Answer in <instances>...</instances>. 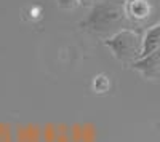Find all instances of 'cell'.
<instances>
[{"instance_id": "ba28073f", "label": "cell", "mask_w": 160, "mask_h": 142, "mask_svg": "<svg viewBox=\"0 0 160 142\" xmlns=\"http://www.w3.org/2000/svg\"><path fill=\"white\" fill-rule=\"evenodd\" d=\"M78 2L83 7H93V0H78Z\"/></svg>"}, {"instance_id": "277c9868", "label": "cell", "mask_w": 160, "mask_h": 142, "mask_svg": "<svg viewBox=\"0 0 160 142\" xmlns=\"http://www.w3.org/2000/svg\"><path fill=\"white\" fill-rule=\"evenodd\" d=\"M152 7L149 0H125L127 18L133 21H144L151 16Z\"/></svg>"}, {"instance_id": "5b68a950", "label": "cell", "mask_w": 160, "mask_h": 142, "mask_svg": "<svg viewBox=\"0 0 160 142\" xmlns=\"http://www.w3.org/2000/svg\"><path fill=\"white\" fill-rule=\"evenodd\" d=\"M160 50V24L152 26L151 29H148V32L142 37V53L141 58H146L152 54L154 51Z\"/></svg>"}, {"instance_id": "8992f818", "label": "cell", "mask_w": 160, "mask_h": 142, "mask_svg": "<svg viewBox=\"0 0 160 142\" xmlns=\"http://www.w3.org/2000/svg\"><path fill=\"white\" fill-rule=\"evenodd\" d=\"M109 88H111V80H109L108 75L99 73V75H96L95 78H93V89H95L96 93H101V94L108 93Z\"/></svg>"}, {"instance_id": "7a4b0ae2", "label": "cell", "mask_w": 160, "mask_h": 142, "mask_svg": "<svg viewBox=\"0 0 160 142\" xmlns=\"http://www.w3.org/2000/svg\"><path fill=\"white\" fill-rule=\"evenodd\" d=\"M112 54L122 62H136L142 53V37L133 29H122L112 37L106 38Z\"/></svg>"}, {"instance_id": "3957f363", "label": "cell", "mask_w": 160, "mask_h": 142, "mask_svg": "<svg viewBox=\"0 0 160 142\" xmlns=\"http://www.w3.org/2000/svg\"><path fill=\"white\" fill-rule=\"evenodd\" d=\"M133 66L149 78H157V77H160V50L154 51L152 54L146 58L138 59L136 62H133Z\"/></svg>"}, {"instance_id": "6da1fadb", "label": "cell", "mask_w": 160, "mask_h": 142, "mask_svg": "<svg viewBox=\"0 0 160 142\" xmlns=\"http://www.w3.org/2000/svg\"><path fill=\"white\" fill-rule=\"evenodd\" d=\"M127 19L123 0H101L91 7L90 15L82 21V27L106 38L112 37L118 31L125 29Z\"/></svg>"}, {"instance_id": "52a82bcc", "label": "cell", "mask_w": 160, "mask_h": 142, "mask_svg": "<svg viewBox=\"0 0 160 142\" xmlns=\"http://www.w3.org/2000/svg\"><path fill=\"white\" fill-rule=\"evenodd\" d=\"M56 2H58V5H59L61 8H64V10H75V8L80 5L78 0H56Z\"/></svg>"}]
</instances>
